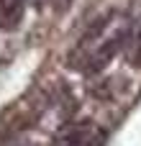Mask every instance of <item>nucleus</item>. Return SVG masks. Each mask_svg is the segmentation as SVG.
<instances>
[{
    "label": "nucleus",
    "mask_w": 141,
    "mask_h": 146,
    "mask_svg": "<svg viewBox=\"0 0 141 146\" xmlns=\"http://www.w3.org/2000/svg\"><path fill=\"white\" fill-rule=\"evenodd\" d=\"M108 21H110V15H103V18H98V21H92L90 23V28L85 31V36L80 38V44H77V49H74V54H72V64H77V62H87L90 59V54L100 46L98 41H100V36H103V31H105V26H108Z\"/></svg>",
    "instance_id": "1"
},
{
    "label": "nucleus",
    "mask_w": 141,
    "mask_h": 146,
    "mask_svg": "<svg viewBox=\"0 0 141 146\" xmlns=\"http://www.w3.org/2000/svg\"><path fill=\"white\" fill-rule=\"evenodd\" d=\"M92 136H95V128L90 123H72L59 131L51 146H90Z\"/></svg>",
    "instance_id": "2"
},
{
    "label": "nucleus",
    "mask_w": 141,
    "mask_h": 146,
    "mask_svg": "<svg viewBox=\"0 0 141 146\" xmlns=\"http://www.w3.org/2000/svg\"><path fill=\"white\" fill-rule=\"evenodd\" d=\"M123 38L121 36H116L113 41H108V44H103V46H98L92 54H90V59L85 62V74H98L100 69H105L108 67V62L116 56V49H118V44H121Z\"/></svg>",
    "instance_id": "3"
},
{
    "label": "nucleus",
    "mask_w": 141,
    "mask_h": 146,
    "mask_svg": "<svg viewBox=\"0 0 141 146\" xmlns=\"http://www.w3.org/2000/svg\"><path fill=\"white\" fill-rule=\"evenodd\" d=\"M26 0H0V31H15L23 18Z\"/></svg>",
    "instance_id": "4"
},
{
    "label": "nucleus",
    "mask_w": 141,
    "mask_h": 146,
    "mask_svg": "<svg viewBox=\"0 0 141 146\" xmlns=\"http://www.w3.org/2000/svg\"><path fill=\"white\" fill-rule=\"evenodd\" d=\"M51 5H54V10H59V13H64L69 5H72V0H51Z\"/></svg>",
    "instance_id": "5"
}]
</instances>
